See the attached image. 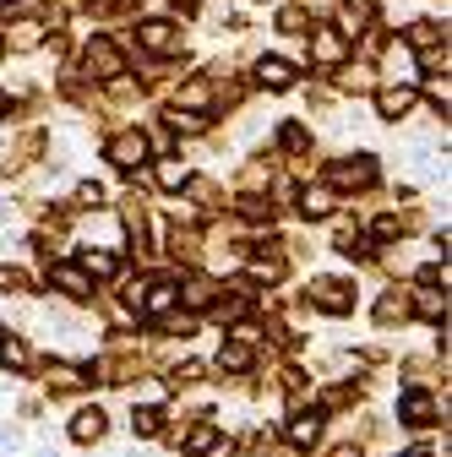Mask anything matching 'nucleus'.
Wrapping results in <instances>:
<instances>
[{
	"label": "nucleus",
	"instance_id": "ddd939ff",
	"mask_svg": "<svg viewBox=\"0 0 452 457\" xmlns=\"http://www.w3.org/2000/svg\"><path fill=\"white\" fill-rule=\"evenodd\" d=\"M54 283H61L71 300H88V295H93V283H88V272H82V267H61V272H54Z\"/></svg>",
	"mask_w": 452,
	"mask_h": 457
},
{
	"label": "nucleus",
	"instance_id": "2eb2a0df",
	"mask_svg": "<svg viewBox=\"0 0 452 457\" xmlns=\"http://www.w3.org/2000/svg\"><path fill=\"white\" fill-rule=\"evenodd\" d=\"M409 44H414V49H436V44H447V28H441V22H414V28H409Z\"/></svg>",
	"mask_w": 452,
	"mask_h": 457
},
{
	"label": "nucleus",
	"instance_id": "7ed1b4c3",
	"mask_svg": "<svg viewBox=\"0 0 452 457\" xmlns=\"http://www.w3.org/2000/svg\"><path fill=\"white\" fill-rule=\"evenodd\" d=\"M371 180H376V158L371 153H360V158H349V163L332 169V186H344V191H365Z\"/></svg>",
	"mask_w": 452,
	"mask_h": 457
},
{
	"label": "nucleus",
	"instance_id": "c85d7f7f",
	"mask_svg": "<svg viewBox=\"0 0 452 457\" xmlns=\"http://www.w3.org/2000/svg\"><path fill=\"white\" fill-rule=\"evenodd\" d=\"M0 289H22V278H17L12 267H0Z\"/></svg>",
	"mask_w": 452,
	"mask_h": 457
},
{
	"label": "nucleus",
	"instance_id": "4be33fe9",
	"mask_svg": "<svg viewBox=\"0 0 452 457\" xmlns=\"http://www.w3.org/2000/svg\"><path fill=\"white\" fill-rule=\"evenodd\" d=\"M404 316H409V305H404L398 295H387V300L376 305V321H381V327H392V321H404Z\"/></svg>",
	"mask_w": 452,
	"mask_h": 457
},
{
	"label": "nucleus",
	"instance_id": "a878e982",
	"mask_svg": "<svg viewBox=\"0 0 452 457\" xmlns=\"http://www.w3.org/2000/svg\"><path fill=\"white\" fill-rule=\"evenodd\" d=\"M207 305H213V283H202V278H197L191 289H186V311H207Z\"/></svg>",
	"mask_w": 452,
	"mask_h": 457
},
{
	"label": "nucleus",
	"instance_id": "cd10ccee",
	"mask_svg": "<svg viewBox=\"0 0 452 457\" xmlns=\"http://www.w3.org/2000/svg\"><path fill=\"white\" fill-rule=\"evenodd\" d=\"M284 147H295V153H300V147H306V131H300V126H284Z\"/></svg>",
	"mask_w": 452,
	"mask_h": 457
},
{
	"label": "nucleus",
	"instance_id": "9d476101",
	"mask_svg": "<svg viewBox=\"0 0 452 457\" xmlns=\"http://www.w3.org/2000/svg\"><path fill=\"white\" fill-rule=\"evenodd\" d=\"M256 82L272 87V93H284V87H295V66L289 61H262L256 66Z\"/></svg>",
	"mask_w": 452,
	"mask_h": 457
},
{
	"label": "nucleus",
	"instance_id": "dca6fc26",
	"mask_svg": "<svg viewBox=\"0 0 452 457\" xmlns=\"http://www.w3.org/2000/svg\"><path fill=\"white\" fill-rule=\"evenodd\" d=\"M207 104H213V87H207V77H197V82L180 87V104L175 109H207Z\"/></svg>",
	"mask_w": 452,
	"mask_h": 457
},
{
	"label": "nucleus",
	"instance_id": "4468645a",
	"mask_svg": "<svg viewBox=\"0 0 452 457\" xmlns=\"http://www.w3.org/2000/svg\"><path fill=\"white\" fill-rule=\"evenodd\" d=\"M332 202H338V196H332L327 186H311V191L300 196V212H306V218H327V212H332Z\"/></svg>",
	"mask_w": 452,
	"mask_h": 457
},
{
	"label": "nucleus",
	"instance_id": "1a4fd4ad",
	"mask_svg": "<svg viewBox=\"0 0 452 457\" xmlns=\"http://www.w3.org/2000/svg\"><path fill=\"white\" fill-rule=\"evenodd\" d=\"M409 109H414V87H381L376 93V114H381V120H404Z\"/></svg>",
	"mask_w": 452,
	"mask_h": 457
},
{
	"label": "nucleus",
	"instance_id": "7c9ffc66",
	"mask_svg": "<svg viewBox=\"0 0 452 457\" xmlns=\"http://www.w3.org/2000/svg\"><path fill=\"white\" fill-rule=\"evenodd\" d=\"M332 457H355V452H349V446H338V452H332Z\"/></svg>",
	"mask_w": 452,
	"mask_h": 457
},
{
	"label": "nucleus",
	"instance_id": "6e6552de",
	"mask_svg": "<svg viewBox=\"0 0 452 457\" xmlns=\"http://www.w3.org/2000/svg\"><path fill=\"white\" fill-rule=\"evenodd\" d=\"M109 158H115L121 169H142V163H147V137H137V131H121L115 142H109Z\"/></svg>",
	"mask_w": 452,
	"mask_h": 457
},
{
	"label": "nucleus",
	"instance_id": "aec40b11",
	"mask_svg": "<svg viewBox=\"0 0 452 457\" xmlns=\"http://www.w3.org/2000/svg\"><path fill=\"white\" fill-rule=\"evenodd\" d=\"M77 386H82V370H71V365L49 370V392H77Z\"/></svg>",
	"mask_w": 452,
	"mask_h": 457
},
{
	"label": "nucleus",
	"instance_id": "5701e85b",
	"mask_svg": "<svg viewBox=\"0 0 452 457\" xmlns=\"http://www.w3.org/2000/svg\"><path fill=\"white\" fill-rule=\"evenodd\" d=\"M404 420H409V425H431V397H420V392L404 397Z\"/></svg>",
	"mask_w": 452,
	"mask_h": 457
},
{
	"label": "nucleus",
	"instance_id": "39448f33",
	"mask_svg": "<svg viewBox=\"0 0 452 457\" xmlns=\"http://www.w3.org/2000/svg\"><path fill=\"white\" fill-rule=\"evenodd\" d=\"M137 44L147 49V54H169L180 44V33H175V22H163V17H147L142 28H137Z\"/></svg>",
	"mask_w": 452,
	"mask_h": 457
},
{
	"label": "nucleus",
	"instance_id": "412c9836",
	"mask_svg": "<svg viewBox=\"0 0 452 457\" xmlns=\"http://www.w3.org/2000/svg\"><path fill=\"white\" fill-rule=\"evenodd\" d=\"M218 365H223V370H246V365H251V349H246V343H223Z\"/></svg>",
	"mask_w": 452,
	"mask_h": 457
},
{
	"label": "nucleus",
	"instance_id": "b1692460",
	"mask_svg": "<svg viewBox=\"0 0 452 457\" xmlns=\"http://www.w3.org/2000/svg\"><path fill=\"white\" fill-rule=\"evenodd\" d=\"M387 77H404V82L414 77V71H409V49H404V44H392V49H387Z\"/></svg>",
	"mask_w": 452,
	"mask_h": 457
},
{
	"label": "nucleus",
	"instance_id": "6ab92c4d",
	"mask_svg": "<svg viewBox=\"0 0 452 457\" xmlns=\"http://www.w3.org/2000/svg\"><path fill=\"white\" fill-rule=\"evenodd\" d=\"M289 441H295V446H316V441H322V420H316V414H311V420H295V425H289Z\"/></svg>",
	"mask_w": 452,
	"mask_h": 457
},
{
	"label": "nucleus",
	"instance_id": "423d86ee",
	"mask_svg": "<svg viewBox=\"0 0 452 457\" xmlns=\"http://www.w3.org/2000/svg\"><path fill=\"white\" fill-rule=\"evenodd\" d=\"M365 28H376V0H344V6H338V33L355 38Z\"/></svg>",
	"mask_w": 452,
	"mask_h": 457
},
{
	"label": "nucleus",
	"instance_id": "f8f14e48",
	"mask_svg": "<svg viewBox=\"0 0 452 457\" xmlns=\"http://www.w3.org/2000/svg\"><path fill=\"white\" fill-rule=\"evenodd\" d=\"M153 175H158V186H163V191H180V186L191 180V169H186L180 158H158V169H153Z\"/></svg>",
	"mask_w": 452,
	"mask_h": 457
},
{
	"label": "nucleus",
	"instance_id": "9b49d317",
	"mask_svg": "<svg viewBox=\"0 0 452 457\" xmlns=\"http://www.w3.org/2000/svg\"><path fill=\"white\" fill-rule=\"evenodd\" d=\"M0 365H12V370H28V365H33L28 343H22L17 332H6V337H0Z\"/></svg>",
	"mask_w": 452,
	"mask_h": 457
},
{
	"label": "nucleus",
	"instance_id": "a211bd4d",
	"mask_svg": "<svg viewBox=\"0 0 452 457\" xmlns=\"http://www.w3.org/2000/svg\"><path fill=\"white\" fill-rule=\"evenodd\" d=\"M338 87H344V93H371V87H376V77H371V66H344Z\"/></svg>",
	"mask_w": 452,
	"mask_h": 457
},
{
	"label": "nucleus",
	"instance_id": "20e7f679",
	"mask_svg": "<svg viewBox=\"0 0 452 457\" xmlns=\"http://www.w3.org/2000/svg\"><path fill=\"white\" fill-rule=\"evenodd\" d=\"M311 54L322 66H344V54H349V38L338 33V28H311Z\"/></svg>",
	"mask_w": 452,
	"mask_h": 457
},
{
	"label": "nucleus",
	"instance_id": "f03ea898",
	"mask_svg": "<svg viewBox=\"0 0 452 457\" xmlns=\"http://www.w3.org/2000/svg\"><path fill=\"white\" fill-rule=\"evenodd\" d=\"M311 305L316 311H327V316H344V311H355V295H349V283H311Z\"/></svg>",
	"mask_w": 452,
	"mask_h": 457
},
{
	"label": "nucleus",
	"instance_id": "f3484780",
	"mask_svg": "<svg viewBox=\"0 0 452 457\" xmlns=\"http://www.w3.org/2000/svg\"><path fill=\"white\" fill-rule=\"evenodd\" d=\"M71 436H77V441H98V436H104V414H98V409H82V414L71 420Z\"/></svg>",
	"mask_w": 452,
	"mask_h": 457
},
{
	"label": "nucleus",
	"instance_id": "0eeeda50",
	"mask_svg": "<svg viewBox=\"0 0 452 457\" xmlns=\"http://www.w3.org/2000/svg\"><path fill=\"white\" fill-rule=\"evenodd\" d=\"M38 44H44V22H33V17L0 28V49H12V54H28V49H38Z\"/></svg>",
	"mask_w": 452,
	"mask_h": 457
},
{
	"label": "nucleus",
	"instance_id": "f257e3e1",
	"mask_svg": "<svg viewBox=\"0 0 452 457\" xmlns=\"http://www.w3.org/2000/svg\"><path fill=\"white\" fill-rule=\"evenodd\" d=\"M82 66H88V77L115 82V77L126 71V54H121V44H115V38H93V44L82 49Z\"/></svg>",
	"mask_w": 452,
	"mask_h": 457
},
{
	"label": "nucleus",
	"instance_id": "c756f323",
	"mask_svg": "<svg viewBox=\"0 0 452 457\" xmlns=\"http://www.w3.org/2000/svg\"><path fill=\"white\" fill-rule=\"evenodd\" d=\"M12 114H17V104H12V98H0V120H12Z\"/></svg>",
	"mask_w": 452,
	"mask_h": 457
},
{
	"label": "nucleus",
	"instance_id": "bb28decb",
	"mask_svg": "<svg viewBox=\"0 0 452 457\" xmlns=\"http://www.w3.org/2000/svg\"><path fill=\"white\" fill-rule=\"evenodd\" d=\"M158 420H163L158 409H137V414H131V430H137V436H158Z\"/></svg>",
	"mask_w": 452,
	"mask_h": 457
},
{
	"label": "nucleus",
	"instance_id": "393cba45",
	"mask_svg": "<svg viewBox=\"0 0 452 457\" xmlns=\"http://www.w3.org/2000/svg\"><path fill=\"white\" fill-rule=\"evenodd\" d=\"M306 6H284V12H278V33H306Z\"/></svg>",
	"mask_w": 452,
	"mask_h": 457
}]
</instances>
